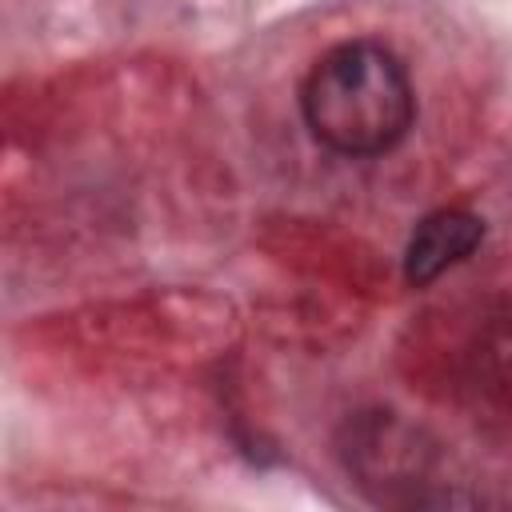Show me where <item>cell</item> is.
I'll use <instances>...</instances> for the list:
<instances>
[{
	"mask_svg": "<svg viewBox=\"0 0 512 512\" xmlns=\"http://www.w3.org/2000/svg\"><path fill=\"white\" fill-rule=\"evenodd\" d=\"M300 108L312 136L332 152L380 156L412 128L416 96L404 64L384 44L348 40L312 64Z\"/></svg>",
	"mask_w": 512,
	"mask_h": 512,
	"instance_id": "cell-1",
	"label": "cell"
},
{
	"mask_svg": "<svg viewBox=\"0 0 512 512\" xmlns=\"http://www.w3.org/2000/svg\"><path fill=\"white\" fill-rule=\"evenodd\" d=\"M484 236L480 216L460 212V208H440L432 216H424L404 248V276L408 284L424 288L436 276H444L452 264H460Z\"/></svg>",
	"mask_w": 512,
	"mask_h": 512,
	"instance_id": "cell-2",
	"label": "cell"
}]
</instances>
